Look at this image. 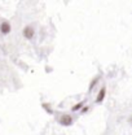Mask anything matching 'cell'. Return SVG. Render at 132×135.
<instances>
[{
    "label": "cell",
    "instance_id": "1",
    "mask_svg": "<svg viewBox=\"0 0 132 135\" xmlns=\"http://www.w3.org/2000/svg\"><path fill=\"white\" fill-rule=\"evenodd\" d=\"M60 122H61V125H64V126H69V125L73 123V118L70 117V116H67V114H65V116L61 117Z\"/></svg>",
    "mask_w": 132,
    "mask_h": 135
},
{
    "label": "cell",
    "instance_id": "2",
    "mask_svg": "<svg viewBox=\"0 0 132 135\" xmlns=\"http://www.w3.org/2000/svg\"><path fill=\"white\" fill-rule=\"evenodd\" d=\"M23 35H25V36H26L27 39L33 38V36H34V30H33V27H30V26L25 27V29H23Z\"/></svg>",
    "mask_w": 132,
    "mask_h": 135
},
{
    "label": "cell",
    "instance_id": "3",
    "mask_svg": "<svg viewBox=\"0 0 132 135\" xmlns=\"http://www.w3.org/2000/svg\"><path fill=\"white\" fill-rule=\"evenodd\" d=\"M0 30H1V33L3 34H8L11 31V25L8 23V22H4L1 26H0Z\"/></svg>",
    "mask_w": 132,
    "mask_h": 135
},
{
    "label": "cell",
    "instance_id": "4",
    "mask_svg": "<svg viewBox=\"0 0 132 135\" xmlns=\"http://www.w3.org/2000/svg\"><path fill=\"white\" fill-rule=\"evenodd\" d=\"M105 92H106V91H105V88H102V90H101V91H100V94H99V96H97V101H102L104 100V96H105Z\"/></svg>",
    "mask_w": 132,
    "mask_h": 135
},
{
    "label": "cell",
    "instance_id": "5",
    "mask_svg": "<svg viewBox=\"0 0 132 135\" xmlns=\"http://www.w3.org/2000/svg\"><path fill=\"white\" fill-rule=\"evenodd\" d=\"M80 107H82V103H79V104H77V105H75V107L73 108V110H78V109H79Z\"/></svg>",
    "mask_w": 132,
    "mask_h": 135
}]
</instances>
